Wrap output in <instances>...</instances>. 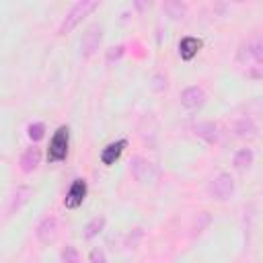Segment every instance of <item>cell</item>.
<instances>
[{"label":"cell","mask_w":263,"mask_h":263,"mask_svg":"<svg viewBox=\"0 0 263 263\" xmlns=\"http://www.w3.org/2000/svg\"><path fill=\"white\" fill-rule=\"evenodd\" d=\"M99 6H101L99 0H80V2H74V4L68 8V12L64 14V18H62V23H60V27H58V35L64 37V35L72 33V31H74L90 12H95Z\"/></svg>","instance_id":"obj_2"},{"label":"cell","mask_w":263,"mask_h":263,"mask_svg":"<svg viewBox=\"0 0 263 263\" xmlns=\"http://www.w3.org/2000/svg\"><path fill=\"white\" fill-rule=\"evenodd\" d=\"M90 263H107L105 253H103L101 249H92V251H90Z\"/></svg>","instance_id":"obj_22"},{"label":"cell","mask_w":263,"mask_h":263,"mask_svg":"<svg viewBox=\"0 0 263 263\" xmlns=\"http://www.w3.org/2000/svg\"><path fill=\"white\" fill-rule=\"evenodd\" d=\"M58 230H60V222H58V218L55 216H45V218H41L39 220V224L35 226V236H37V240L39 242H43V245H49L55 236H58Z\"/></svg>","instance_id":"obj_10"},{"label":"cell","mask_w":263,"mask_h":263,"mask_svg":"<svg viewBox=\"0 0 263 263\" xmlns=\"http://www.w3.org/2000/svg\"><path fill=\"white\" fill-rule=\"evenodd\" d=\"M232 132H234V136H236L238 140H253V138L259 136V127H257L255 119L249 117V115L238 117V119L234 121V125H232Z\"/></svg>","instance_id":"obj_12"},{"label":"cell","mask_w":263,"mask_h":263,"mask_svg":"<svg viewBox=\"0 0 263 263\" xmlns=\"http://www.w3.org/2000/svg\"><path fill=\"white\" fill-rule=\"evenodd\" d=\"M195 136L201 138L205 144H216L220 140L222 132H220V125L218 123H214V121H201V123L195 125Z\"/></svg>","instance_id":"obj_15"},{"label":"cell","mask_w":263,"mask_h":263,"mask_svg":"<svg viewBox=\"0 0 263 263\" xmlns=\"http://www.w3.org/2000/svg\"><path fill=\"white\" fill-rule=\"evenodd\" d=\"M236 64L242 66L251 78H263V35H253L240 41Z\"/></svg>","instance_id":"obj_1"},{"label":"cell","mask_w":263,"mask_h":263,"mask_svg":"<svg viewBox=\"0 0 263 263\" xmlns=\"http://www.w3.org/2000/svg\"><path fill=\"white\" fill-rule=\"evenodd\" d=\"M123 45H115V47H111L109 51H107V62H113V60H119L121 55H123Z\"/></svg>","instance_id":"obj_21"},{"label":"cell","mask_w":263,"mask_h":263,"mask_svg":"<svg viewBox=\"0 0 263 263\" xmlns=\"http://www.w3.org/2000/svg\"><path fill=\"white\" fill-rule=\"evenodd\" d=\"M105 226H107V218H105L103 214L90 218V220L86 222V226H84V238H86V240H92L95 236H99V234L105 230Z\"/></svg>","instance_id":"obj_17"},{"label":"cell","mask_w":263,"mask_h":263,"mask_svg":"<svg viewBox=\"0 0 263 263\" xmlns=\"http://www.w3.org/2000/svg\"><path fill=\"white\" fill-rule=\"evenodd\" d=\"M86 195H88V183H86V179L76 177V179L70 183V187H68V191H66V197H64L66 210H76V208H80V205L84 203Z\"/></svg>","instance_id":"obj_7"},{"label":"cell","mask_w":263,"mask_h":263,"mask_svg":"<svg viewBox=\"0 0 263 263\" xmlns=\"http://www.w3.org/2000/svg\"><path fill=\"white\" fill-rule=\"evenodd\" d=\"M234 189H236V183L228 171L216 173L208 183V195L214 201H228L234 195Z\"/></svg>","instance_id":"obj_4"},{"label":"cell","mask_w":263,"mask_h":263,"mask_svg":"<svg viewBox=\"0 0 263 263\" xmlns=\"http://www.w3.org/2000/svg\"><path fill=\"white\" fill-rule=\"evenodd\" d=\"M31 195H33V189L29 187V185H18V187H14L10 193H8V197H6V201H4V220H8V218H12L29 199H31Z\"/></svg>","instance_id":"obj_6"},{"label":"cell","mask_w":263,"mask_h":263,"mask_svg":"<svg viewBox=\"0 0 263 263\" xmlns=\"http://www.w3.org/2000/svg\"><path fill=\"white\" fill-rule=\"evenodd\" d=\"M253 162H255V152H253V148H247V146L245 148H238L234 152V156H232V166L236 171H240V173L249 171L253 166Z\"/></svg>","instance_id":"obj_16"},{"label":"cell","mask_w":263,"mask_h":263,"mask_svg":"<svg viewBox=\"0 0 263 263\" xmlns=\"http://www.w3.org/2000/svg\"><path fill=\"white\" fill-rule=\"evenodd\" d=\"M162 10H164L171 18H183L185 12H187V4L171 0V2H164V4H162Z\"/></svg>","instance_id":"obj_18"},{"label":"cell","mask_w":263,"mask_h":263,"mask_svg":"<svg viewBox=\"0 0 263 263\" xmlns=\"http://www.w3.org/2000/svg\"><path fill=\"white\" fill-rule=\"evenodd\" d=\"M103 31H105V29H103L101 23H92V25H88V27L84 29L82 39H80V53H82L84 60L92 58V55L99 51V47H101V43H103V35H105Z\"/></svg>","instance_id":"obj_5"},{"label":"cell","mask_w":263,"mask_h":263,"mask_svg":"<svg viewBox=\"0 0 263 263\" xmlns=\"http://www.w3.org/2000/svg\"><path fill=\"white\" fill-rule=\"evenodd\" d=\"M201 39H197V37H193V35H185L181 41H179V58L183 60V62H191L197 53H199V49H201Z\"/></svg>","instance_id":"obj_14"},{"label":"cell","mask_w":263,"mask_h":263,"mask_svg":"<svg viewBox=\"0 0 263 263\" xmlns=\"http://www.w3.org/2000/svg\"><path fill=\"white\" fill-rule=\"evenodd\" d=\"M41 158H43L41 148L33 144V146H29V148L21 154V158H18V166H21V171H23L25 175H31L33 171H37V168H39Z\"/></svg>","instance_id":"obj_11"},{"label":"cell","mask_w":263,"mask_h":263,"mask_svg":"<svg viewBox=\"0 0 263 263\" xmlns=\"http://www.w3.org/2000/svg\"><path fill=\"white\" fill-rule=\"evenodd\" d=\"M181 107L187 109V111H197L203 107L205 103V92L203 88H199L197 84H191V86H185L181 90Z\"/></svg>","instance_id":"obj_9"},{"label":"cell","mask_w":263,"mask_h":263,"mask_svg":"<svg viewBox=\"0 0 263 263\" xmlns=\"http://www.w3.org/2000/svg\"><path fill=\"white\" fill-rule=\"evenodd\" d=\"M62 259H64V263H78V251H76V247L74 245H68L64 251H62Z\"/></svg>","instance_id":"obj_20"},{"label":"cell","mask_w":263,"mask_h":263,"mask_svg":"<svg viewBox=\"0 0 263 263\" xmlns=\"http://www.w3.org/2000/svg\"><path fill=\"white\" fill-rule=\"evenodd\" d=\"M68 152H70V127L68 125H60L51 140H49V146H47V160L51 164H58V162H64L68 158Z\"/></svg>","instance_id":"obj_3"},{"label":"cell","mask_w":263,"mask_h":263,"mask_svg":"<svg viewBox=\"0 0 263 263\" xmlns=\"http://www.w3.org/2000/svg\"><path fill=\"white\" fill-rule=\"evenodd\" d=\"M27 138L35 144V142H39V140H43L45 138V123L43 121H33V123H29L27 125Z\"/></svg>","instance_id":"obj_19"},{"label":"cell","mask_w":263,"mask_h":263,"mask_svg":"<svg viewBox=\"0 0 263 263\" xmlns=\"http://www.w3.org/2000/svg\"><path fill=\"white\" fill-rule=\"evenodd\" d=\"M129 173H132V177L140 185H146V183L154 181V177H156L154 164L148 158H144V156H132V160H129Z\"/></svg>","instance_id":"obj_8"},{"label":"cell","mask_w":263,"mask_h":263,"mask_svg":"<svg viewBox=\"0 0 263 263\" xmlns=\"http://www.w3.org/2000/svg\"><path fill=\"white\" fill-rule=\"evenodd\" d=\"M127 148V138H119V140H113L109 142L103 150H101V162L105 166H111L119 160V156L123 154V150Z\"/></svg>","instance_id":"obj_13"}]
</instances>
